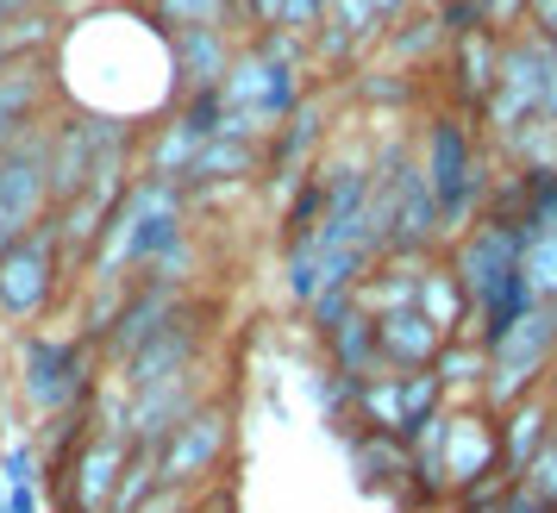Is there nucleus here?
<instances>
[{"mask_svg":"<svg viewBox=\"0 0 557 513\" xmlns=\"http://www.w3.org/2000/svg\"><path fill=\"white\" fill-rule=\"evenodd\" d=\"M513 488H527V495H532V501H539L545 513H557V438L527 463V476H520Z\"/></svg>","mask_w":557,"mask_h":513,"instance_id":"obj_28","label":"nucleus"},{"mask_svg":"<svg viewBox=\"0 0 557 513\" xmlns=\"http://www.w3.org/2000/svg\"><path fill=\"white\" fill-rule=\"evenodd\" d=\"M470 7H476L482 32H507L520 13H527V0H470Z\"/></svg>","mask_w":557,"mask_h":513,"instance_id":"obj_32","label":"nucleus"},{"mask_svg":"<svg viewBox=\"0 0 557 513\" xmlns=\"http://www.w3.org/2000/svg\"><path fill=\"white\" fill-rule=\"evenodd\" d=\"M51 220V126H32L0 151V251Z\"/></svg>","mask_w":557,"mask_h":513,"instance_id":"obj_2","label":"nucleus"},{"mask_svg":"<svg viewBox=\"0 0 557 513\" xmlns=\"http://www.w3.org/2000/svg\"><path fill=\"white\" fill-rule=\"evenodd\" d=\"M520 276H527L532 301H557V238H527Z\"/></svg>","mask_w":557,"mask_h":513,"instance_id":"obj_26","label":"nucleus"},{"mask_svg":"<svg viewBox=\"0 0 557 513\" xmlns=\"http://www.w3.org/2000/svg\"><path fill=\"white\" fill-rule=\"evenodd\" d=\"M38 107H45V70L32 63V70H0V151L13 145V138H26L32 120H38Z\"/></svg>","mask_w":557,"mask_h":513,"instance_id":"obj_18","label":"nucleus"},{"mask_svg":"<svg viewBox=\"0 0 557 513\" xmlns=\"http://www.w3.org/2000/svg\"><path fill=\"white\" fill-rule=\"evenodd\" d=\"M132 458V438H88L76 458V483H70V513H107L113 508V488H120V470Z\"/></svg>","mask_w":557,"mask_h":513,"instance_id":"obj_12","label":"nucleus"},{"mask_svg":"<svg viewBox=\"0 0 557 513\" xmlns=\"http://www.w3.org/2000/svg\"><path fill=\"white\" fill-rule=\"evenodd\" d=\"M188 508H195V501H188L182 488H157L151 501H145V508H132V513H188Z\"/></svg>","mask_w":557,"mask_h":513,"instance_id":"obj_35","label":"nucleus"},{"mask_svg":"<svg viewBox=\"0 0 557 513\" xmlns=\"http://www.w3.org/2000/svg\"><path fill=\"white\" fill-rule=\"evenodd\" d=\"M57 251H63L57 220H45L38 232H26L13 251H0V308L13 313V320H32V313L51 308V295H57Z\"/></svg>","mask_w":557,"mask_h":513,"instance_id":"obj_5","label":"nucleus"},{"mask_svg":"<svg viewBox=\"0 0 557 513\" xmlns=\"http://www.w3.org/2000/svg\"><path fill=\"white\" fill-rule=\"evenodd\" d=\"M520 251H527L520 220H482V226L463 232V245H457V256H451V276H457V288L470 295V308H482V301L502 288V276L520 270Z\"/></svg>","mask_w":557,"mask_h":513,"instance_id":"obj_8","label":"nucleus"},{"mask_svg":"<svg viewBox=\"0 0 557 513\" xmlns=\"http://www.w3.org/2000/svg\"><path fill=\"white\" fill-rule=\"evenodd\" d=\"M320 126H326V107L320 101H301L295 113H288V132H282V145H276V188H301V157L320 145Z\"/></svg>","mask_w":557,"mask_h":513,"instance_id":"obj_20","label":"nucleus"},{"mask_svg":"<svg viewBox=\"0 0 557 513\" xmlns=\"http://www.w3.org/2000/svg\"><path fill=\"white\" fill-rule=\"evenodd\" d=\"M527 13H532V38H545V45H552L557 51V0H527Z\"/></svg>","mask_w":557,"mask_h":513,"instance_id":"obj_34","label":"nucleus"},{"mask_svg":"<svg viewBox=\"0 0 557 513\" xmlns=\"http://www.w3.org/2000/svg\"><path fill=\"white\" fill-rule=\"evenodd\" d=\"M502 513H545L539 501H532L527 488H507V501H502Z\"/></svg>","mask_w":557,"mask_h":513,"instance_id":"obj_38","label":"nucleus"},{"mask_svg":"<svg viewBox=\"0 0 557 513\" xmlns=\"http://www.w3.org/2000/svg\"><path fill=\"white\" fill-rule=\"evenodd\" d=\"M420 176H426L432 201H438V220H445V232L463 226V220L476 213V201H482V170H476V151H470V132H463V120H451V113H438V120H432Z\"/></svg>","mask_w":557,"mask_h":513,"instance_id":"obj_3","label":"nucleus"},{"mask_svg":"<svg viewBox=\"0 0 557 513\" xmlns=\"http://www.w3.org/2000/svg\"><path fill=\"white\" fill-rule=\"evenodd\" d=\"M20 395L45 420L76 413L88 401V358L76 338H26L20 345Z\"/></svg>","mask_w":557,"mask_h":513,"instance_id":"obj_4","label":"nucleus"},{"mask_svg":"<svg viewBox=\"0 0 557 513\" xmlns=\"http://www.w3.org/2000/svg\"><path fill=\"white\" fill-rule=\"evenodd\" d=\"M251 20L263 32H282V0H251Z\"/></svg>","mask_w":557,"mask_h":513,"instance_id":"obj_37","label":"nucleus"},{"mask_svg":"<svg viewBox=\"0 0 557 513\" xmlns=\"http://www.w3.org/2000/svg\"><path fill=\"white\" fill-rule=\"evenodd\" d=\"M495 38L488 32H463L457 38V88H463V101H488V88H495Z\"/></svg>","mask_w":557,"mask_h":513,"instance_id":"obj_22","label":"nucleus"},{"mask_svg":"<svg viewBox=\"0 0 557 513\" xmlns=\"http://www.w3.org/2000/svg\"><path fill=\"white\" fill-rule=\"evenodd\" d=\"M232 176H257V145H245V138H207L201 151L188 157L176 195L207 188V182H232Z\"/></svg>","mask_w":557,"mask_h":513,"instance_id":"obj_16","label":"nucleus"},{"mask_svg":"<svg viewBox=\"0 0 557 513\" xmlns=\"http://www.w3.org/2000/svg\"><path fill=\"white\" fill-rule=\"evenodd\" d=\"M351 470H357V488H363V495H382L388 483L407 488V476H413V451H407V438L357 433L351 438Z\"/></svg>","mask_w":557,"mask_h":513,"instance_id":"obj_15","label":"nucleus"},{"mask_svg":"<svg viewBox=\"0 0 557 513\" xmlns=\"http://www.w3.org/2000/svg\"><path fill=\"white\" fill-rule=\"evenodd\" d=\"M226 445H232V413L226 408H195L176 433L157 445V488H182V495H188L213 463L226 458Z\"/></svg>","mask_w":557,"mask_h":513,"instance_id":"obj_7","label":"nucleus"},{"mask_svg":"<svg viewBox=\"0 0 557 513\" xmlns=\"http://www.w3.org/2000/svg\"><path fill=\"white\" fill-rule=\"evenodd\" d=\"M507 151L527 157V176H539V170H557V120H527V126L507 132Z\"/></svg>","mask_w":557,"mask_h":513,"instance_id":"obj_23","label":"nucleus"},{"mask_svg":"<svg viewBox=\"0 0 557 513\" xmlns=\"http://www.w3.org/2000/svg\"><path fill=\"white\" fill-rule=\"evenodd\" d=\"M432 376H438V383L451 388V383H482V376H488V351H482L476 338H445V345H438V358H432Z\"/></svg>","mask_w":557,"mask_h":513,"instance_id":"obj_24","label":"nucleus"},{"mask_svg":"<svg viewBox=\"0 0 557 513\" xmlns=\"http://www.w3.org/2000/svg\"><path fill=\"white\" fill-rule=\"evenodd\" d=\"M220 101H226V113H238V120L270 126V120H288V113L301 107V76H295L288 63H270L263 51L232 57L226 82H220Z\"/></svg>","mask_w":557,"mask_h":513,"instance_id":"obj_6","label":"nucleus"},{"mask_svg":"<svg viewBox=\"0 0 557 513\" xmlns=\"http://www.w3.org/2000/svg\"><path fill=\"white\" fill-rule=\"evenodd\" d=\"M545 426H552V413H545V401H520V408H507V433H502V470L507 476H513V483H520V476H527V463L539 458V451H545V445H552V433H545Z\"/></svg>","mask_w":557,"mask_h":513,"instance_id":"obj_17","label":"nucleus"},{"mask_svg":"<svg viewBox=\"0 0 557 513\" xmlns=\"http://www.w3.org/2000/svg\"><path fill=\"white\" fill-rule=\"evenodd\" d=\"M376 345H382V363H388L395 376H407V370H432L445 333H438L420 308H395V313H376Z\"/></svg>","mask_w":557,"mask_h":513,"instance_id":"obj_11","label":"nucleus"},{"mask_svg":"<svg viewBox=\"0 0 557 513\" xmlns=\"http://www.w3.org/2000/svg\"><path fill=\"white\" fill-rule=\"evenodd\" d=\"M32 7H38V0H0V32L13 26V20H26Z\"/></svg>","mask_w":557,"mask_h":513,"instance_id":"obj_39","label":"nucleus"},{"mask_svg":"<svg viewBox=\"0 0 557 513\" xmlns=\"http://www.w3.org/2000/svg\"><path fill=\"white\" fill-rule=\"evenodd\" d=\"M527 238H557V170L527 176V213H520Z\"/></svg>","mask_w":557,"mask_h":513,"instance_id":"obj_25","label":"nucleus"},{"mask_svg":"<svg viewBox=\"0 0 557 513\" xmlns=\"http://www.w3.org/2000/svg\"><path fill=\"white\" fill-rule=\"evenodd\" d=\"M552 358H557V301H532V308L488 345V408L495 413L520 408Z\"/></svg>","mask_w":557,"mask_h":513,"instance_id":"obj_1","label":"nucleus"},{"mask_svg":"<svg viewBox=\"0 0 557 513\" xmlns=\"http://www.w3.org/2000/svg\"><path fill=\"white\" fill-rule=\"evenodd\" d=\"M195 313L201 308H170V320L157 326L138 351L126 358V388L132 395H145V388L157 383H176V376H188L195 370V351H201V326H195Z\"/></svg>","mask_w":557,"mask_h":513,"instance_id":"obj_9","label":"nucleus"},{"mask_svg":"<svg viewBox=\"0 0 557 513\" xmlns=\"http://www.w3.org/2000/svg\"><path fill=\"white\" fill-rule=\"evenodd\" d=\"M188 513H232V488H220L213 501H195V508H188Z\"/></svg>","mask_w":557,"mask_h":513,"instance_id":"obj_40","label":"nucleus"},{"mask_svg":"<svg viewBox=\"0 0 557 513\" xmlns=\"http://www.w3.org/2000/svg\"><path fill=\"white\" fill-rule=\"evenodd\" d=\"M170 45V70H176V88L195 95V88H220L232 70V38L226 32H163Z\"/></svg>","mask_w":557,"mask_h":513,"instance_id":"obj_13","label":"nucleus"},{"mask_svg":"<svg viewBox=\"0 0 557 513\" xmlns=\"http://www.w3.org/2000/svg\"><path fill=\"white\" fill-rule=\"evenodd\" d=\"M488 470H502V438H495V426L476 420V413L445 420V483H451V495L482 483Z\"/></svg>","mask_w":557,"mask_h":513,"instance_id":"obj_10","label":"nucleus"},{"mask_svg":"<svg viewBox=\"0 0 557 513\" xmlns=\"http://www.w3.org/2000/svg\"><path fill=\"white\" fill-rule=\"evenodd\" d=\"M0 476H7V488H38L45 483V476H38V451H32L26 438L0 445Z\"/></svg>","mask_w":557,"mask_h":513,"instance_id":"obj_29","label":"nucleus"},{"mask_svg":"<svg viewBox=\"0 0 557 513\" xmlns=\"http://www.w3.org/2000/svg\"><path fill=\"white\" fill-rule=\"evenodd\" d=\"M413 308L426 313V320H432V326H438L445 338H451V333L463 338V326H470V313H476V308H470V295L457 288V276H451V270H432V263L420 270V301H413Z\"/></svg>","mask_w":557,"mask_h":513,"instance_id":"obj_19","label":"nucleus"},{"mask_svg":"<svg viewBox=\"0 0 557 513\" xmlns=\"http://www.w3.org/2000/svg\"><path fill=\"white\" fill-rule=\"evenodd\" d=\"M438 38H445V26H438V20H420L413 32H395V51H401V57H420V51H432Z\"/></svg>","mask_w":557,"mask_h":513,"instance_id":"obj_33","label":"nucleus"},{"mask_svg":"<svg viewBox=\"0 0 557 513\" xmlns=\"http://www.w3.org/2000/svg\"><path fill=\"white\" fill-rule=\"evenodd\" d=\"M395 7H401V0H376V13H395Z\"/></svg>","mask_w":557,"mask_h":513,"instance_id":"obj_41","label":"nucleus"},{"mask_svg":"<svg viewBox=\"0 0 557 513\" xmlns=\"http://www.w3.org/2000/svg\"><path fill=\"white\" fill-rule=\"evenodd\" d=\"M351 313H357V288H326V295H313V301H307V320H313V333H320V338H332Z\"/></svg>","mask_w":557,"mask_h":513,"instance_id":"obj_27","label":"nucleus"},{"mask_svg":"<svg viewBox=\"0 0 557 513\" xmlns=\"http://www.w3.org/2000/svg\"><path fill=\"white\" fill-rule=\"evenodd\" d=\"M326 351H332V376H345V383H376V376H388L382 345H376V313H363V308L326 338Z\"/></svg>","mask_w":557,"mask_h":513,"instance_id":"obj_14","label":"nucleus"},{"mask_svg":"<svg viewBox=\"0 0 557 513\" xmlns=\"http://www.w3.org/2000/svg\"><path fill=\"white\" fill-rule=\"evenodd\" d=\"M320 26H326V0H282V32L288 38H307Z\"/></svg>","mask_w":557,"mask_h":513,"instance_id":"obj_30","label":"nucleus"},{"mask_svg":"<svg viewBox=\"0 0 557 513\" xmlns=\"http://www.w3.org/2000/svg\"><path fill=\"white\" fill-rule=\"evenodd\" d=\"M357 95H363V101H407L413 88H407L395 70H363V76H357Z\"/></svg>","mask_w":557,"mask_h":513,"instance_id":"obj_31","label":"nucleus"},{"mask_svg":"<svg viewBox=\"0 0 557 513\" xmlns=\"http://www.w3.org/2000/svg\"><path fill=\"white\" fill-rule=\"evenodd\" d=\"M0 513H45V501H38V488H7Z\"/></svg>","mask_w":557,"mask_h":513,"instance_id":"obj_36","label":"nucleus"},{"mask_svg":"<svg viewBox=\"0 0 557 513\" xmlns=\"http://www.w3.org/2000/svg\"><path fill=\"white\" fill-rule=\"evenodd\" d=\"M157 32H232L238 7L232 0H151Z\"/></svg>","mask_w":557,"mask_h":513,"instance_id":"obj_21","label":"nucleus"}]
</instances>
